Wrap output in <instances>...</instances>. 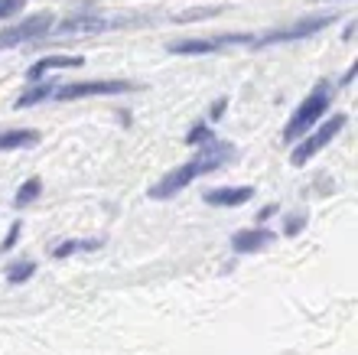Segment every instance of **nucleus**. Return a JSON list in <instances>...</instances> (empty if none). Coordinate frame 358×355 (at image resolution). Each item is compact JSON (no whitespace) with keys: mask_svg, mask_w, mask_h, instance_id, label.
I'll list each match as a JSON object with an SVG mask.
<instances>
[{"mask_svg":"<svg viewBox=\"0 0 358 355\" xmlns=\"http://www.w3.org/2000/svg\"><path fill=\"white\" fill-rule=\"evenodd\" d=\"M231 157H235L231 144L218 141V137H208L206 144H199L196 160H189V163H182V167L170 169V173H166L160 183H153V186H150V199H173L176 193H182L189 183H196L199 176L215 173L218 167H225Z\"/></svg>","mask_w":358,"mask_h":355,"instance_id":"1","label":"nucleus"},{"mask_svg":"<svg viewBox=\"0 0 358 355\" xmlns=\"http://www.w3.org/2000/svg\"><path fill=\"white\" fill-rule=\"evenodd\" d=\"M329 104H332V88L326 82H320L306 95V102L293 111L290 124L283 127V141H300L306 131H313V127L322 121V114L329 111Z\"/></svg>","mask_w":358,"mask_h":355,"instance_id":"2","label":"nucleus"},{"mask_svg":"<svg viewBox=\"0 0 358 355\" xmlns=\"http://www.w3.org/2000/svg\"><path fill=\"white\" fill-rule=\"evenodd\" d=\"M345 124H349V118H345V114H332L329 121H322L313 134H303L306 141H300L296 147H293L290 163H293V167H303V163L316 157V153H320V150L326 147V144H329L332 137H336V134H339L342 127H345Z\"/></svg>","mask_w":358,"mask_h":355,"instance_id":"3","label":"nucleus"},{"mask_svg":"<svg viewBox=\"0 0 358 355\" xmlns=\"http://www.w3.org/2000/svg\"><path fill=\"white\" fill-rule=\"evenodd\" d=\"M52 29V17L49 13H33V17L20 20L17 27H7L0 33V49H10V46H20V43H29V39H39L46 36Z\"/></svg>","mask_w":358,"mask_h":355,"instance_id":"4","label":"nucleus"},{"mask_svg":"<svg viewBox=\"0 0 358 355\" xmlns=\"http://www.w3.org/2000/svg\"><path fill=\"white\" fill-rule=\"evenodd\" d=\"M143 20H124V17H98V13H82V17L66 20L59 33L62 36H78V33H104V29H117V27H137Z\"/></svg>","mask_w":358,"mask_h":355,"instance_id":"5","label":"nucleus"},{"mask_svg":"<svg viewBox=\"0 0 358 355\" xmlns=\"http://www.w3.org/2000/svg\"><path fill=\"white\" fill-rule=\"evenodd\" d=\"M134 85L127 82H78V85H56L52 98L59 102H78V98H98V95H117L131 92Z\"/></svg>","mask_w":358,"mask_h":355,"instance_id":"6","label":"nucleus"},{"mask_svg":"<svg viewBox=\"0 0 358 355\" xmlns=\"http://www.w3.org/2000/svg\"><path fill=\"white\" fill-rule=\"evenodd\" d=\"M332 23L329 13H322V17H306V20H296L293 27L287 29H277V33H271V36L257 39V46H271V43H287V39H303V36H313V33H320V29H326Z\"/></svg>","mask_w":358,"mask_h":355,"instance_id":"7","label":"nucleus"},{"mask_svg":"<svg viewBox=\"0 0 358 355\" xmlns=\"http://www.w3.org/2000/svg\"><path fill=\"white\" fill-rule=\"evenodd\" d=\"M251 196H255V186H225V189H208L202 199L215 209H235L251 202Z\"/></svg>","mask_w":358,"mask_h":355,"instance_id":"8","label":"nucleus"},{"mask_svg":"<svg viewBox=\"0 0 358 355\" xmlns=\"http://www.w3.org/2000/svg\"><path fill=\"white\" fill-rule=\"evenodd\" d=\"M273 238L277 235L267 232V228H241V232L231 235V248L238 254H251V251H261V248L273 244Z\"/></svg>","mask_w":358,"mask_h":355,"instance_id":"9","label":"nucleus"},{"mask_svg":"<svg viewBox=\"0 0 358 355\" xmlns=\"http://www.w3.org/2000/svg\"><path fill=\"white\" fill-rule=\"evenodd\" d=\"M78 66H85L82 56H46V59H39L36 66L27 69V78L29 82H39V78L46 72H52V69H78Z\"/></svg>","mask_w":358,"mask_h":355,"instance_id":"10","label":"nucleus"},{"mask_svg":"<svg viewBox=\"0 0 358 355\" xmlns=\"http://www.w3.org/2000/svg\"><path fill=\"white\" fill-rule=\"evenodd\" d=\"M173 56H206V53H215L218 39H176L166 46Z\"/></svg>","mask_w":358,"mask_h":355,"instance_id":"11","label":"nucleus"},{"mask_svg":"<svg viewBox=\"0 0 358 355\" xmlns=\"http://www.w3.org/2000/svg\"><path fill=\"white\" fill-rule=\"evenodd\" d=\"M36 144H39V131H33V127H20V131L0 134V153H3V150H20V147H36Z\"/></svg>","mask_w":358,"mask_h":355,"instance_id":"12","label":"nucleus"},{"mask_svg":"<svg viewBox=\"0 0 358 355\" xmlns=\"http://www.w3.org/2000/svg\"><path fill=\"white\" fill-rule=\"evenodd\" d=\"M39 193H43V183H39V176L27 179V183H23V186L17 189V196H13V206H17V209L33 206V202L39 199Z\"/></svg>","mask_w":358,"mask_h":355,"instance_id":"13","label":"nucleus"},{"mask_svg":"<svg viewBox=\"0 0 358 355\" xmlns=\"http://www.w3.org/2000/svg\"><path fill=\"white\" fill-rule=\"evenodd\" d=\"M52 92H56V85H52V82L36 85V88H29V92H23V95L17 98V111H20V108H33V104L46 102V98H52Z\"/></svg>","mask_w":358,"mask_h":355,"instance_id":"14","label":"nucleus"},{"mask_svg":"<svg viewBox=\"0 0 358 355\" xmlns=\"http://www.w3.org/2000/svg\"><path fill=\"white\" fill-rule=\"evenodd\" d=\"M101 248V242H66V244H59L56 251H52V258L56 261H62V258H69V254H78V251H98Z\"/></svg>","mask_w":358,"mask_h":355,"instance_id":"15","label":"nucleus"},{"mask_svg":"<svg viewBox=\"0 0 358 355\" xmlns=\"http://www.w3.org/2000/svg\"><path fill=\"white\" fill-rule=\"evenodd\" d=\"M33 271H36V264L33 261H20V264H10L7 267V281L10 284H23L33 277Z\"/></svg>","mask_w":358,"mask_h":355,"instance_id":"16","label":"nucleus"},{"mask_svg":"<svg viewBox=\"0 0 358 355\" xmlns=\"http://www.w3.org/2000/svg\"><path fill=\"white\" fill-rule=\"evenodd\" d=\"M208 137H215V134L208 131V124H202V121H199V124H192V127H189V134H186V144H189V147H199V144H206Z\"/></svg>","mask_w":358,"mask_h":355,"instance_id":"17","label":"nucleus"},{"mask_svg":"<svg viewBox=\"0 0 358 355\" xmlns=\"http://www.w3.org/2000/svg\"><path fill=\"white\" fill-rule=\"evenodd\" d=\"M303 228H306V218H303V215H290V218H287V222H283V235H300Z\"/></svg>","mask_w":358,"mask_h":355,"instance_id":"18","label":"nucleus"},{"mask_svg":"<svg viewBox=\"0 0 358 355\" xmlns=\"http://www.w3.org/2000/svg\"><path fill=\"white\" fill-rule=\"evenodd\" d=\"M27 0H0V17H13L17 10H23Z\"/></svg>","mask_w":358,"mask_h":355,"instance_id":"19","label":"nucleus"},{"mask_svg":"<svg viewBox=\"0 0 358 355\" xmlns=\"http://www.w3.org/2000/svg\"><path fill=\"white\" fill-rule=\"evenodd\" d=\"M17 238H20V222H13V225H10V232H7V238H3V244H0V248H3V251H10V248L17 244Z\"/></svg>","mask_w":358,"mask_h":355,"instance_id":"20","label":"nucleus"},{"mask_svg":"<svg viewBox=\"0 0 358 355\" xmlns=\"http://www.w3.org/2000/svg\"><path fill=\"white\" fill-rule=\"evenodd\" d=\"M225 104H228V98H218V102L212 104V111H208V118H212V121H218V118H222V111H225Z\"/></svg>","mask_w":358,"mask_h":355,"instance_id":"21","label":"nucleus"},{"mask_svg":"<svg viewBox=\"0 0 358 355\" xmlns=\"http://www.w3.org/2000/svg\"><path fill=\"white\" fill-rule=\"evenodd\" d=\"M273 212H277V206H264V209H261V215H257V222H267Z\"/></svg>","mask_w":358,"mask_h":355,"instance_id":"22","label":"nucleus"}]
</instances>
